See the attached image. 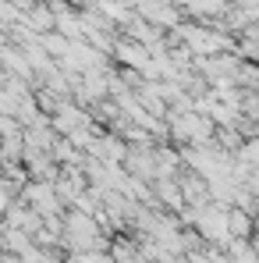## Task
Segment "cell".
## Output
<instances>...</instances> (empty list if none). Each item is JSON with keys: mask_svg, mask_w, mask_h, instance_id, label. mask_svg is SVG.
Here are the masks:
<instances>
[{"mask_svg": "<svg viewBox=\"0 0 259 263\" xmlns=\"http://www.w3.org/2000/svg\"><path fill=\"white\" fill-rule=\"evenodd\" d=\"M78 263H107V260H103V256H99V260H96V256H82Z\"/></svg>", "mask_w": 259, "mask_h": 263, "instance_id": "6da1fadb", "label": "cell"}, {"mask_svg": "<svg viewBox=\"0 0 259 263\" xmlns=\"http://www.w3.org/2000/svg\"><path fill=\"white\" fill-rule=\"evenodd\" d=\"M0 160H4V149H0Z\"/></svg>", "mask_w": 259, "mask_h": 263, "instance_id": "7a4b0ae2", "label": "cell"}]
</instances>
